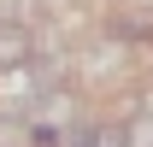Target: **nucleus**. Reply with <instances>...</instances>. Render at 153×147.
Listing matches in <instances>:
<instances>
[{
    "label": "nucleus",
    "instance_id": "nucleus-1",
    "mask_svg": "<svg viewBox=\"0 0 153 147\" xmlns=\"http://www.w3.org/2000/svg\"><path fill=\"white\" fill-rule=\"evenodd\" d=\"M47 94V82H36V76L24 71V65H12V71H0V106H18V112H30Z\"/></svg>",
    "mask_w": 153,
    "mask_h": 147
},
{
    "label": "nucleus",
    "instance_id": "nucleus-3",
    "mask_svg": "<svg viewBox=\"0 0 153 147\" xmlns=\"http://www.w3.org/2000/svg\"><path fill=\"white\" fill-rule=\"evenodd\" d=\"M124 147H153V112H141V118L124 124Z\"/></svg>",
    "mask_w": 153,
    "mask_h": 147
},
{
    "label": "nucleus",
    "instance_id": "nucleus-2",
    "mask_svg": "<svg viewBox=\"0 0 153 147\" xmlns=\"http://www.w3.org/2000/svg\"><path fill=\"white\" fill-rule=\"evenodd\" d=\"M24 59H30V36H24L18 24L0 18V71H12V65H24Z\"/></svg>",
    "mask_w": 153,
    "mask_h": 147
}]
</instances>
